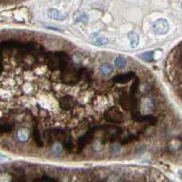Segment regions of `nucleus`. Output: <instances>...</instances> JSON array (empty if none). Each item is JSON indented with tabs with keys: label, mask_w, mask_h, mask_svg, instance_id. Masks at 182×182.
<instances>
[{
	"label": "nucleus",
	"mask_w": 182,
	"mask_h": 182,
	"mask_svg": "<svg viewBox=\"0 0 182 182\" xmlns=\"http://www.w3.org/2000/svg\"><path fill=\"white\" fill-rule=\"evenodd\" d=\"M153 31L158 35H164L169 30V25L165 18H159L153 23Z\"/></svg>",
	"instance_id": "nucleus-1"
},
{
	"label": "nucleus",
	"mask_w": 182,
	"mask_h": 182,
	"mask_svg": "<svg viewBox=\"0 0 182 182\" xmlns=\"http://www.w3.org/2000/svg\"><path fill=\"white\" fill-rule=\"evenodd\" d=\"M48 16L49 18H52L54 20H58V21H63L67 18V15L65 13L56 8H49L48 10Z\"/></svg>",
	"instance_id": "nucleus-2"
},
{
	"label": "nucleus",
	"mask_w": 182,
	"mask_h": 182,
	"mask_svg": "<svg viewBox=\"0 0 182 182\" xmlns=\"http://www.w3.org/2000/svg\"><path fill=\"white\" fill-rule=\"evenodd\" d=\"M98 70H99V73H100L102 76L108 77V76H109L110 74L113 73V71H114V67H113L110 63H107V62H106V63H103V64L99 67Z\"/></svg>",
	"instance_id": "nucleus-3"
},
{
	"label": "nucleus",
	"mask_w": 182,
	"mask_h": 182,
	"mask_svg": "<svg viewBox=\"0 0 182 182\" xmlns=\"http://www.w3.org/2000/svg\"><path fill=\"white\" fill-rule=\"evenodd\" d=\"M92 43L95 45V46H98V47H100V46H104V45H107L108 43V39L106 38L105 37H101V36H98V35H96L92 38Z\"/></svg>",
	"instance_id": "nucleus-4"
},
{
	"label": "nucleus",
	"mask_w": 182,
	"mask_h": 182,
	"mask_svg": "<svg viewBox=\"0 0 182 182\" xmlns=\"http://www.w3.org/2000/svg\"><path fill=\"white\" fill-rule=\"evenodd\" d=\"M128 39L130 46L132 48H137L139 44V36L136 32H130L128 33Z\"/></svg>",
	"instance_id": "nucleus-5"
},
{
	"label": "nucleus",
	"mask_w": 182,
	"mask_h": 182,
	"mask_svg": "<svg viewBox=\"0 0 182 182\" xmlns=\"http://www.w3.org/2000/svg\"><path fill=\"white\" fill-rule=\"evenodd\" d=\"M74 19L76 22L79 23V22H82V23H87L88 21V17L86 13L84 12H81V11H78L75 13L74 15Z\"/></svg>",
	"instance_id": "nucleus-6"
},
{
	"label": "nucleus",
	"mask_w": 182,
	"mask_h": 182,
	"mask_svg": "<svg viewBox=\"0 0 182 182\" xmlns=\"http://www.w3.org/2000/svg\"><path fill=\"white\" fill-rule=\"evenodd\" d=\"M28 137H29V130L28 128H26V127H22L18 132V137L22 141L28 140Z\"/></svg>",
	"instance_id": "nucleus-7"
},
{
	"label": "nucleus",
	"mask_w": 182,
	"mask_h": 182,
	"mask_svg": "<svg viewBox=\"0 0 182 182\" xmlns=\"http://www.w3.org/2000/svg\"><path fill=\"white\" fill-rule=\"evenodd\" d=\"M114 64H115V66H116L117 68H124L125 66H127V59H126L125 58L118 57V58H117L115 59V62H114Z\"/></svg>",
	"instance_id": "nucleus-8"
},
{
	"label": "nucleus",
	"mask_w": 182,
	"mask_h": 182,
	"mask_svg": "<svg viewBox=\"0 0 182 182\" xmlns=\"http://www.w3.org/2000/svg\"><path fill=\"white\" fill-rule=\"evenodd\" d=\"M140 58L147 62H151L153 61V51H147L146 53H143L140 55Z\"/></svg>",
	"instance_id": "nucleus-9"
},
{
	"label": "nucleus",
	"mask_w": 182,
	"mask_h": 182,
	"mask_svg": "<svg viewBox=\"0 0 182 182\" xmlns=\"http://www.w3.org/2000/svg\"><path fill=\"white\" fill-rule=\"evenodd\" d=\"M181 8H182V3H181Z\"/></svg>",
	"instance_id": "nucleus-10"
}]
</instances>
